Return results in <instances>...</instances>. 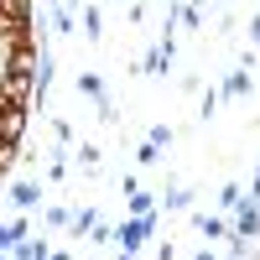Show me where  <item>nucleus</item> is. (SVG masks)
Instances as JSON below:
<instances>
[{
  "label": "nucleus",
  "mask_w": 260,
  "mask_h": 260,
  "mask_svg": "<svg viewBox=\"0 0 260 260\" xmlns=\"http://www.w3.org/2000/svg\"><path fill=\"white\" fill-rule=\"evenodd\" d=\"M151 208H156V192H130V213H151Z\"/></svg>",
  "instance_id": "9"
},
{
  "label": "nucleus",
  "mask_w": 260,
  "mask_h": 260,
  "mask_svg": "<svg viewBox=\"0 0 260 260\" xmlns=\"http://www.w3.org/2000/svg\"><path fill=\"white\" fill-rule=\"evenodd\" d=\"M21 136H26V104H16V99L0 94V141L21 146Z\"/></svg>",
  "instance_id": "1"
},
{
  "label": "nucleus",
  "mask_w": 260,
  "mask_h": 260,
  "mask_svg": "<svg viewBox=\"0 0 260 260\" xmlns=\"http://www.w3.org/2000/svg\"><path fill=\"white\" fill-rule=\"evenodd\" d=\"M78 94H89V99H104V78H99V73H78Z\"/></svg>",
  "instance_id": "7"
},
{
  "label": "nucleus",
  "mask_w": 260,
  "mask_h": 260,
  "mask_svg": "<svg viewBox=\"0 0 260 260\" xmlns=\"http://www.w3.org/2000/svg\"><path fill=\"white\" fill-rule=\"evenodd\" d=\"M0 11L11 21H31V0H0Z\"/></svg>",
  "instance_id": "8"
},
{
  "label": "nucleus",
  "mask_w": 260,
  "mask_h": 260,
  "mask_svg": "<svg viewBox=\"0 0 260 260\" xmlns=\"http://www.w3.org/2000/svg\"><path fill=\"white\" fill-rule=\"evenodd\" d=\"M260 234V203H240V213H234V240H255Z\"/></svg>",
  "instance_id": "3"
},
{
  "label": "nucleus",
  "mask_w": 260,
  "mask_h": 260,
  "mask_svg": "<svg viewBox=\"0 0 260 260\" xmlns=\"http://www.w3.org/2000/svg\"><path fill=\"white\" fill-rule=\"evenodd\" d=\"M255 47H260V21H255Z\"/></svg>",
  "instance_id": "18"
},
{
  "label": "nucleus",
  "mask_w": 260,
  "mask_h": 260,
  "mask_svg": "<svg viewBox=\"0 0 260 260\" xmlns=\"http://www.w3.org/2000/svg\"><path fill=\"white\" fill-rule=\"evenodd\" d=\"M99 26H104V16H99V6H83V31H89V37H99Z\"/></svg>",
  "instance_id": "11"
},
{
  "label": "nucleus",
  "mask_w": 260,
  "mask_h": 260,
  "mask_svg": "<svg viewBox=\"0 0 260 260\" xmlns=\"http://www.w3.org/2000/svg\"><path fill=\"white\" fill-rule=\"evenodd\" d=\"M136 161H141V167H156V161H161V146H151V141H146V146L136 151Z\"/></svg>",
  "instance_id": "12"
},
{
  "label": "nucleus",
  "mask_w": 260,
  "mask_h": 260,
  "mask_svg": "<svg viewBox=\"0 0 260 260\" xmlns=\"http://www.w3.org/2000/svg\"><path fill=\"white\" fill-rule=\"evenodd\" d=\"M11 250H16V260H47V240H42V245L37 240H16Z\"/></svg>",
  "instance_id": "6"
},
{
  "label": "nucleus",
  "mask_w": 260,
  "mask_h": 260,
  "mask_svg": "<svg viewBox=\"0 0 260 260\" xmlns=\"http://www.w3.org/2000/svg\"><path fill=\"white\" fill-rule=\"evenodd\" d=\"M151 146H172V130L167 125H151Z\"/></svg>",
  "instance_id": "15"
},
{
  "label": "nucleus",
  "mask_w": 260,
  "mask_h": 260,
  "mask_svg": "<svg viewBox=\"0 0 260 260\" xmlns=\"http://www.w3.org/2000/svg\"><path fill=\"white\" fill-rule=\"evenodd\" d=\"M224 94H229V99H240V94H250V78H245V73H229V83H224Z\"/></svg>",
  "instance_id": "10"
},
{
  "label": "nucleus",
  "mask_w": 260,
  "mask_h": 260,
  "mask_svg": "<svg viewBox=\"0 0 260 260\" xmlns=\"http://www.w3.org/2000/svg\"><path fill=\"white\" fill-rule=\"evenodd\" d=\"M78 161H83V167L94 172V167H99V146H83V151H78Z\"/></svg>",
  "instance_id": "16"
},
{
  "label": "nucleus",
  "mask_w": 260,
  "mask_h": 260,
  "mask_svg": "<svg viewBox=\"0 0 260 260\" xmlns=\"http://www.w3.org/2000/svg\"><path fill=\"white\" fill-rule=\"evenodd\" d=\"M192 224H198V234H208V240H224V234H229V224H224V219H213V213H198Z\"/></svg>",
  "instance_id": "5"
},
{
  "label": "nucleus",
  "mask_w": 260,
  "mask_h": 260,
  "mask_svg": "<svg viewBox=\"0 0 260 260\" xmlns=\"http://www.w3.org/2000/svg\"><path fill=\"white\" fill-rule=\"evenodd\" d=\"M62 6H73V0H62Z\"/></svg>",
  "instance_id": "21"
},
{
  "label": "nucleus",
  "mask_w": 260,
  "mask_h": 260,
  "mask_svg": "<svg viewBox=\"0 0 260 260\" xmlns=\"http://www.w3.org/2000/svg\"><path fill=\"white\" fill-rule=\"evenodd\" d=\"M0 260H11V255H6V250H0Z\"/></svg>",
  "instance_id": "20"
},
{
  "label": "nucleus",
  "mask_w": 260,
  "mask_h": 260,
  "mask_svg": "<svg viewBox=\"0 0 260 260\" xmlns=\"http://www.w3.org/2000/svg\"><path fill=\"white\" fill-rule=\"evenodd\" d=\"M192 6H198V0H192Z\"/></svg>",
  "instance_id": "22"
},
{
  "label": "nucleus",
  "mask_w": 260,
  "mask_h": 260,
  "mask_svg": "<svg viewBox=\"0 0 260 260\" xmlns=\"http://www.w3.org/2000/svg\"><path fill=\"white\" fill-rule=\"evenodd\" d=\"M47 224H52V229H68L73 213H68V208H47Z\"/></svg>",
  "instance_id": "14"
},
{
  "label": "nucleus",
  "mask_w": 260,
  "mask_h": 260,
  "mask_svg": "<svg viewBox=\"0 0 260 260\" xmlns=\"http://www.w3.org/2000/svg\"><path fill=\"white\" fill-rule=\"evenodd\" d=\"M120 260H136V255H130V250H125V255H120Z\"/></svg>",
  "instance_id": "19"
},
{
  "label": "nucleus",
  "mask_w": 260,
  "mask_h": 260,
  "mask_svg": "<svg viewBox=\"0 0 260 260\" xmlns=\"http://www.w3.org/2000/svg\"><path fill=\"white\" fill-rule=\"evenodd\" d=\"M219 203H224V208H240V203H245V198H240V182H224V192H219Z\"/></svg>",
  "instance_id": "13"
},
{
  "label": "nucleus",
  "mask_w": 260,
  "mask_h": 260,
  "mask_svg": "<svg viewBox=\"0 0 260 260\" xmlns=\"http://www.w3.org/2000/svg\"><path fill=\"white\" fill-rule=\"evenodd\" d=\"M146 234H151V213H130V219H125V224L115 229V245L136 255V250L146 245Z\"/></svg>",
  "instance_id": "2"
},
{
  "label": "nucleus",
  "mask_w": 260,
  "mask_h": 260,
  "mask_svg": "<svg viewBox=\"0 0 260 260\" xmlns=\"http://www.w3.org/2000/svg\"><path fill=\"white\" fill-rule=\"evenodd\" d=\"M37 198H42L37 182H16V187H11V203H16V208H37Z\"/></svg>",
  "instance_id": "4"
},
{
  "label": "nucleus",
  "mask_w": 260,
  "mask_h": 260,
  "mask_svg": "<svg viewBox=\"0 0 260 260\" xmlns=\"http://www.w3.org/2000/svg\"><path fill=\"white\" fill-rule=\"evenodd\" d=\"M47 260H73V255L68 250H47Z\"/></svg>",
  "instance_id": "17"
}]
</instances>
